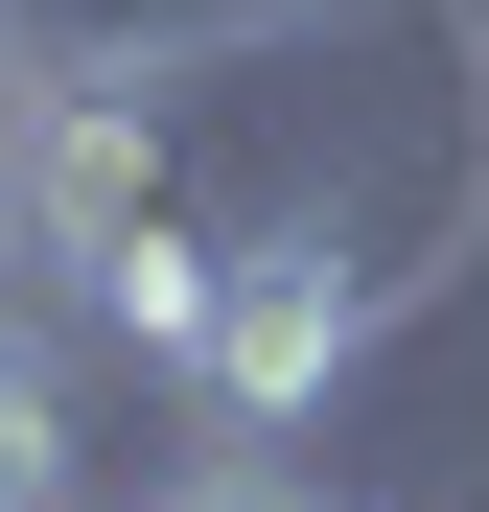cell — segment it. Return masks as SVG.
<instances>
[{
	"instance_id": "1",
	"label": "cell",
	"mask_w": 489,
	"mask_h": 512,
	"mask_svg": "<svg viewBox=\"0 0 489 512\" xmlns=\"http://www.w3.org/2000/svg\"><path fill=\"white\" fill-rule=\"evenodd\" d=\"M373 326H396V280L350 233H233V326H210V443H280V419H326L373 373Z\"/></svg>"
},
{
	"instance_id": "2",
	"label": "cell",
	"mask_w": 489,
	"mask_h": 512,
	"mask_svg": "<svg viewBox=\"0 0 489 512\" xmlns=\"http://www.w3.org/2000/svg\"><path fill=\"white\" fill-rule=\"evenodd\" d=\"M0 489H70V350H47V303H0Z\"/></svg>"
},
{
	"instance_id": "3",
	"label": "cell",
	"mask_w": 489,
	"mask_h": 512,
	"mask_svg": "<svg viewBox=\"0 0 489 512\" xmlns=\"http://www.w3.org/2000/svg\"><path fill=\"white\" fill-rule=\"evenodd\" d=\"M140 512H326V489H303V466H280V443H210V466H163V489H140Z\"/></svg>"
},
{
	"instance_id": "4",
	"label": "cell",
	"mask_w": 489,
	"mask_h": 512,
	"mask_svg": "<svg viewBox=\"0 0 489 512\" xmlns=\"http://www.w3.org/2000/svg\"><path fill=\"white\" fill-rule=\"evenodd\" d=\"M70 280V233H47V187H24V140H0V303H47Z\"/></svg>"
},
{
	"instance_id": "5",
	"label": "cell",
	"mask_w": 489,
	"mask_h": 512,
	"mask_svg": "<svg viewBox=\"0 0 489 512\" xmlns=\"http://www.w3.org/2000/svg\"><path fill=\"white\" fill-rule=\"evenodd\" d=\"M0 94H24V0H0Z\"/></svg>"
}]
</instances>
